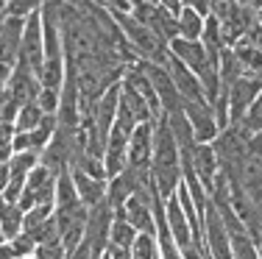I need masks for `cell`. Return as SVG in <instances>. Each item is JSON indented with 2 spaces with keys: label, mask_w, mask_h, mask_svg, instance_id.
<instances>
[{
  "label": "cell",
  "mask_w": 262,
  "mask_h": 259,
  "mask_svg": "<svg viewBox=\"0 0 262 259\" xmlns=\"http://www.w3.org/2000/svg\"><path fill=\"white\" fill-rule=\"evenodd\" d=\"M151 176L157 184L162 198H173L176 190L182 187L184 173H182V153H179L176 137H173L167 117H162L154 131V159H151Z\"/></svg>",
  "instance_id": "cell-1"
},
{
  "label": "cell",
  "mask_w": 262,
  "mask_h": 259,
  "mask_svg": "<svg viewBox=\"0 0 262 259\" xmlns=\"http://www.w3.org/2000/svg\"><path fill=\"white\" fill-rule=\"evenodd\" d=\"M112 20L117 22V28H120V34L126 36V42L131 45V51L140 56V61H154V64H167V59H170V48H167V42L157 36L148 26H142L140 20H137L131 11H112Z\"/></svg>",
  "instance_id": "cell-2"
},
{
  "label": "cell",
  "mask_w": 262,
  "mask_h": 259,
  "mask_svg": "<svg viewBox=\"0 0 262 259\" xmlns=\"http://www.w3.org/2000/svg\"><path fill=\"white\" fill-rule=\"evenodd\" d=\"M212 14L221 22V31L226 36L229 48H234L240 39H246L251 34V28L257 26V9L254 6H243L237 0H221Z\"/></svg>",
  "instance_id": "cell-3"
},
{
  "label": "cell",
  "mask_w": 262,
  "mask_h": 259,
  "mask_svg": "<svg viewBox=\"0 0 262 259\" xmlns=\"http://www.w3.org/2000/svg\"><path fill=\"white\" fill-rule=\"evenodd\" d=\"M140 64V70L148 76V81H151L154 92H157L159 98V106L165 114H173V112H182L184 109V98L179 95L176 84H173L170 73H167L165 64H154V61H137Z\"/></svg>",
  "instance_id": "cell-4"
},
{
  "label": "cell",
  "mask_w": 262,
  "mask_h": 259,
  "mask_svg": "<svg viewBox=\"0 0 262 259\" xmlns=\"http://www.w3.org/2000/svg\"><path fill=\"white\" fill-rule=\"evenodd\" d=\"M115 220V206L109 201H101L98 206L90 209L86 218V231H84V243L92 248V256L101 259L109 251V229Z\"/></svg>",
  "instance_id": "cell-5"
},
{
  "label": "cell",
  "mask_w": 262,
  "mask_h": 259,
  "mask_svg": "<svg viewBox=\"0 0 262 259\" xmlns=\"http://www.w3.org/2000/svg\"><path fill=\"white\" fill-rule=\"evenodd\" d=\"M86 218H90V206H84V203L64 206V209H56V212H53L56 229H59V237H61V243H64L67 254H70V251H76L78 245L84 243Z\"/></svg>",
  "instance_id": "cell-6"
},
{
  "label": "cell",
  "mask_w": 262,
  "mask_h": 259,
  "mask_svg": "<svg viewBox=\"0 0 262 259\" xmlns=\"http://www.w3.org/2000/svg\"><path fill=\"white\" fill-rule=\"evenodd\" d=\"M226 92H229V126H237V123L246 120L248 109L259 98L262 76H240Z\"/></svg>",
  "instance_id": "cell-7"
},
{
  "label": "cell",
  "mask_w": 262,
  "mask_h": 259,
  "mask_svg": "<svg viewBox=\"0 0 262 259\" xmlns=\"http://www.w3.org/2000/svg\"><path fill=\"white\" fill-rule=\"evenodd\" d=\"M42 61H45V39H42V14L34 11L26 17V28H23V45H20V59L17 64L28 67V70L39 73Z\"/></svg>",
  "instance_id": "cell-8"
},
{
  "label": "cell",
  "mask_w": 262,
  "mask_h": 259,
  "mask_svg": "<svg viewBox=\"0 0 262 259\" xmlns=\"http://www.w3.org/2000/svg\"><path fill=\"white\" fill-rule=\"evenodd\" d=\"M131 14H134L142 26L151 28L157 36H162L167 45H170V39H176V36H179V17L173 14V11H167L165 6L145 0V3H140Z\"/></svg>",
  "instance_id": "cell-9"
},
{
  "label": "cell",
  "mask_w": 262,
  "mask_h": 259,
  "mask_svg": "<svg viewBox=\"0 0 262 259\" xmlns=\"http://www.w3.org/2000/svg\"><path fill=\"white\" fill-rule=\"evenodd\" d=\"M204 245H207L212 259H234L232 256V245H229V234L223 226L221 212L215 209V203H207L204 209Z\"/></svg>",
  "instance_id": "cell-10"
},
{
  "label": "cell",
  "mask_w": 262,
  "mask_h": 259,
  "mask_svg": "<svg viewBox=\"0 0 262 259\" xmlns=\"http://www.w3.org/2000/svg\"><path fill=\"white\" fill-rule=\"evenodd\" d=\"M184 114L195 131V143H215L221 137V126L215 120L209 101H184Z\"/></svg>",
  "instance_id": "cell-11"
},
{
  "label": "cell",
  "mask_w": 262,
  "mask_h": 259,
  "mask_svg": "<svg viewBox=\"0 0 262 259\" xmlns=\"http://www.w3.org/2000/svg\"><path fill=\"white\" fill-rule=\"evenodd\" d=\"M154 201H157V195H154L151 201H148V198H140V195H131V198L123 203L120 209H115V212H120L123 218H126L140 234H157V215H154Z\"/></svg>",
  "instance_id": "cell-12"
},
{
  "label": "cell",
  "mask_w": 262,
  "mask_h": 259,
  "mask_svg": "<svg viewBox=\"0 0 262 259\" xmlns=\"http://www.w3.org/2000/svg\"><path fill=\"white\" fill-rule=\"evenodd\" d=\"M159 123V120H157ZM157 123H140L128 139V168H151L154 159V131Z\"/></svg>",
  "instance_id": "cell-13"
},
{
  "label": "cell",
  "mask_w": 262,
  "mask_h": 259,
  "mask_svg": "<svg viewBox=\"0 0 262 259\" xmlns=\"http://www.w3.org/2000/svg\"><path fill=\"white\" fill-rule=\"evenodd\" d=\"M6 92H9V95L14 98L17 103H20V106H26V103H34L36 98H39V92H42L39 76H36L34 70H28V67H23V64H14Z\"/></svg>",
  "instance_id": "cell-14"
},
{
  "label": "cell",
  "mask_w": 262,
  "mask_h": 259,
  "mask_svg": "<svg viewBox=\"0 0 262 259\" xmlns=\"http://www.w3.org/2000/svg\"><path fill=\"white\" fill-rule=\"evenodd\" d=\"M192 173H195V178L201 181V187L207 190V195H209L212 187H215L217 173H221L215 143H198L195 145V153H192Z\"/></svg>",
  "instance_id": "cell-15"
},
{
  "label": "cell",
  "mask_w": 262,
  "mask_h": 259,
  "mask_svg": "<svg viewBox=\"0 0 262 259\" xmlns=\"http://www.w3.org/2000/svg\"><path fill=\"white\" fill-rule=\"evenodd\" d=\"M23 28H26V20H20V17H3L0 20V61L9 67H14L20 59Z\"/></svg>",
  "instance_id": "cell-16"
},
{
  "label": "cell",
  "mask_w": 262,
  "mask_h": 259,
  "mask_svg": "<svg viewBox=\"0 0 262 259\" xmlns=\"http://www.w3.org/2000/svg\"><path fill=\"white\" fill-rule=\"evenodd\" d=\"M165 67H167V73H170L173 84H176L179 95H182L184 101H207V95H204V86H201V81H198V76H195V73H192L187 64H182L176 56H170Z\"/></svg>",
  "instance_id": "cell-17"
},
{
  "label": "cell",
  "mask_w": 262,
  "mask_h": 259,
  "mask_svg": "<svg viewBox=\"0 0 262 259\" xmlns=\"http://www.w3.org/2000/svg\"><path fill=\"white\" fill-rule=\"evenodd\" d=\"M165 220H167V229H170L173 240L179 243V248L192 245V226H190V220H187V215H184V209H182V203H179L176 195L165 201Z\"/></svg>",
  "instance_id": "cell-18"
},
{
  "label": "cell",
  "mask_w": 262,
  "mask_h": 259,
  "mask_svg": "<svg viewBox=\"0 0 262 259\" xmlns=\"http://www.w3.org/2000/svg\"><path fill=\"white\" fill-rule=\"evenodd\" d=\"M73 173V181H76V190H78V198L84 206H98L101 201H106V193H109V181L103 178H92L81 170H70Z\"/></svg>",
  "instance_id": "cell-19"
},
{
  "label": "cell",
  "mask_w": 262,
  "mask_h": 259,
  "mask_svg": "<svg viewBox=\"0 0 262 259\" xmlns=\"http://www.w3.org/2000/svg\"><path fill=\"white\" fill-rule=\"evenodd\" d=\"M201 45H204V51H207L209 61L217 67V61H221V53L226 51L229 45H226V36H223L221 22H217V17H215V14H209V17H207V22H204Z\"/></svg>",
  "instance_id": "cell-20"
},
{
  "label": "cell",
  "mask_w": 262,
  "mask_h": 259,
  "mask_svg": "<svg viewBox=\"0 0 262 259\" xmlns=\"http://www.w3.org/2000/svg\"><path fill=\"white\" fill-rule=\"evenodd\" d=\"M0 226H3L6 240H14L17 234H23V226H26V209L20 203H9L0 198Z\"/></svg>",
  "instance_id": "cell-21"
},
{
  "label": "cell",
  "mask_w": 262,
  "mask_h": 259,
  "mask_svg": "<svg viewBox=\"0 0 262 259\" xmlns=\"http://www.w3.org/2000/svg\"><path fill=\"white\" fill-rule=\"evenodd\" d=\"M137 234H140V231H137L120 212H115V220H112V229H109V248L131 251V248H134Z\"/></svg>",
  "instance_id": "cell-22"
},
{
  "label": "cell",
  "mask_w": 262,
  "mask_h": 259,
  "mask_svg": "<svg viewBox=\"0 0 262 259\" xmlns=\"http://www.w3.org/2000/svg\"><path fill=\"white\" fill-rule=\"evenodd\" d=\"M36 76H39L42 89H59L61 92L64 78H67V61L64 59H45Z\"/></svg>",
  "instance_id": "cell-23"
},
{
  "label": "cell",
  "mask_w": 262,
  "mask_h": 259,
  "mask_svg": "<svg viewBox=\"0 0 262 259\" xmlns=\"http://www.w3.org/2000/svg\"><path fill=\"white\" fill-rule=\"evenodd\" d=\"M204 22H207V17H201L198 11L182 9V14H179V36H182V39H190V42H201Z\"/></svg>",
  "instance_id": "cell-24"
},
{
  "label": "cell",
  "mask_w": 262,
  "mask_h": 259,
  "mask_svg": "<svg viewBox=\"0 0 262 259\" xmlns=\"http://www.w3.org/2000/svg\"><path fill=\"white\" fill-rule=\"evenodd\" d=\"M76 203H81L76 181H73V173L64 170V173H59V178H56V209L76 206Z\"/></svg>",
  "instance_id": "cell-25"
},
{
  "label": "cell",
  "mask_w": 262,
  "mask_h": 259,
  "mask_svg": "<svg viewBox=\"0 0 262 259\" xmlns=\"http://www.w3.org/2000/svg\"><path fill=\"white\" fill-rule=\"evenodd\" d=\"M45 112H42L39 103H26V106H20V112H17V120H14V128L17 134L20 131H34L36 126H42V120H45Z\"/></svg>",
  "instance_id": "cell-26"
},
{
  "label": "cell",
  "mask_w": 262,
  "mask_h": 259,
  "mask_svg": "<svg viewBox=\"0 0 262 259\" xmlns=\"http://www.w3.org/2000/svg\"><path fill=\"white\" fill-rule=\"evenodd\" d=\"M134 259H159V243L157 234H137L134 248H131Z\"/></svg>",
  "instance_id": "cell-27"
},
{
  "label": "cell",
  "mask_w": 262,
  "mask_h": 259,
  "mask_svg": "<svg viewBox=\"0 0 262 259\" xmlns=\"http://www.w3.org/2000/svg\"><path fill=\"white\" fill-rule=\"evenodd\" d=\"M56 212V203H36V206H31L26 212V226H23V231H31L36 229V226H42L45 220H51Z\"/></svg>",
  "instance_id": "cell-28"
},
{
  "label": "cell",
  "mask_w": 262,
  "mask_h": 259,
  "mask_svg": "<svg viewBox=\"0 0 262 259\" xmlns=\"http://www.w3.org/2000/svg\"><path fill=\"white\" fill-rule=\"evenodd\" d=\"M36 164H39V153H34V151H20V153H14V156H11L9 170L17 173V176H28V173L34 170Z\"/></svg>",
  "instance_id": "cell-29"
},
{
  "label": "cell",
  "mask_w": 262,
  "mask_h": 259,
  "mask_svg": "<svg viewBox=\"0 0 262 259\" xmlns=\"http://www.w3.org/2000/svg\"><path fill=\"white\" fill-rule=\"evenodd\" d=\"M9 245H11V251H14V256L17 259H34L36 256V243H34V237L31 234H17L14 240H9Z\"/></svg>",
  "instance_id": "cell-30"
},
{
  "label": "cell",
  "mask_w": 262,
  "mask_h": 259,
  "mask_svg": "<svg viewBox=\"0 0 262 259\" xmlns=\"http://www.w3.org/2000/svg\"><path fill=\"white\" fill-rule=\"evenodd\" d=\"M42 6H45V0H11L9 9H6V17H20V20H26L34 11H39Z\"/></svg>",
  "instance_id": "cell-31"
},
{
  "label": "cell",
  "mask_w": 262,
  "mask_h": 259,
  "mask_svg": "<svg viewBox=\"0 0 262 259\" xmlns=\"http://www.w3.org/2000/svg\"><path fill=\"white\" fill-rule=\"evenodd\" d=\"M34 259H67V248H64V243H61V237L36 245V256Z\"/></svg>",
  "instance_id": "cell-32"
},
{
  "label": "cell",
  "mask_w": 262,
  "mask_h": 259,
  "mask_svg": "<svg viewBox=\"0 0 262 259\" xmlns=\"http://www.w3.org/2000/svg\"><path fill=\"white\" fill-rule=\"evenodd\" d=\"M36 103L42 106V112H45V114H59V109H61V92L59 89H42L39 98H36Z\"/></svg>",
  "instance_id": "cell-33"
},
{
  "label": "cell",
  "mask_w": 262,
  "mask_h": 259,
  "mask_svg": "<svg viewBox=\"0 0 262 259\" xmlns=\"http://www.w3.org/2000/svg\"><path fill=\"white\" fill-rule=\"evenodd\" d=\"M26 234H31V237H34V243H36V245L51 243V240H59V229H56V220H53V218H51V220H45L42 226H36V229L26 231Z\"/></svg>",
  "instance_id": "cell-34"
},
{
  "label": "cell",
  "mask_w": 262,
  "mask_h": 259,
  "mask_svg": "<svg viewBox=\"0 0 262 259\" xmlns=\"http://www.w3.org/2000/svg\"><path fill=\"white\" fill-rule=\"evenodd\" d=\"M17 112H20V103H17L9 92H3V95H0V120H3V123H14Z\"/></svg>",
  "instance_id": "cell-35"
},
{
  "label": "cell",
  "mask_w": 262,
  "mask_h": 259,
  "mask_svg": "<svg viewBox=\"0 0 262 259\" xmlns=\"http://www.w3.org/2000/svg\"><path fill=\"white\" fill-rule=\"evenodd\" d=\"M182 3H184V9L198 11L201 17H209L212 11H215V3H212V0H182Z\"/></svg>",
  "instance_id": "cell-36"
},
{
  "label": "cell",
  "mask_w": 262,
  "mask_h": 259,
  "mask_svg": "<svg viewBox=\"0 0 262 259\" xmlns=\"http://www.w3.org/2000/svg\"><path fill=\"white\" fill-rule=\"evenodd\" d=\"M14 134H17L14 123H3V120H0V145H11V143H14Z\"/></svg>",
  "instance_id": "cell-37"
},
{
  "label": "cell",
  "mask_w": 262,
  "mask_h": 259,
  "mask_svg": "<svg viewBox=\"0 0 262 259\" xmlns=\"http://www.w3.org/2000/svg\"><path fill=\"white\" fill-rule=\"evenodd\" d=\"M11 70H14V67H9V64H3V61H0V95H3V92H6V86H9Z\"/></svg>",
  "instance_id": "cell-38"
},
{
  "label": "cell",
  "mask_w": 262,
  "mask_h": 259,
  "mask_svg": "<svg viewBox=\"0 0 262 259\" xmlns=\"http://www.w3.org/2000/svg\"><path fill=\"white\" fill-rule=\"evenodd\" d=\"M9 178H11V170L6 162H0V195L6 193V187H9Z\"/></svg>",
  "instance_id": "cell-39"
},
{
  "label": "cell",
  "mask_w": 262,
  "mask_h": 259,
  "mask_svg": "<svg viewBox=\"0 0 262 259\" xmlns=\"http://www.w3.org/2000/svg\"><path fill=\"white\" fill-rule=\"evenodd\" d=\"M157 3H159V6H165L167 11H173L176 17L182 14V9H184V3H182V0H157Z\"/></svg>",
  "instance_id": "cell-40"
},
{
  "label": "cell",
  "mask_w": 262,
  "mask_h": 259,
  "mask_svg": "<svg viewBox=\"0 0 262 259\" xmlns=\"http://www.w3.org/2000/svg\"><path fill=\"white\" fill-rule=\"evenodd\" d=\"M109 256L112 259H134L131 251H123V248H109Z\"/></svg>",
  "instance_id": "cell-41"
},
{
  "label": "cell",
  "mask_w": 262,
  "mask_h": 259,
  "mask_svg": "<svg viewBox=\"0 0 262 259\" xmlns=\"http://www.w3.org/2000/svg\"><path fill=\"white\" fill-rule=\"evenodd\" d=\"M257 28L262 31V9H257Z\"/></svg>",
  "instance_id": "cell-42"
},
{
  "label": "cell",
  "mask_w": 262,
  "mask_h": 259,
  "mask_svg": "<svg viewBox=\"0 0 262 259\" xmlns=\"http://www.w3.org/2000/svg\"><path fill=\"white\" fill-rule=\"evenodd\" d=\"M237 3H243V6H254V0H237Z\"/></svg>",
  "instance_id": "cell-43"
},
{
  "label": "cell",
  "mask_w": 262,
  "mask_h": 259,
  "mask_svg": "<svg viewBox=\"0 0 262 259\" xmlns=\"http://www.w3.org/2000/svg\"><path fill=\"white\" fill-rule=\"evenodd\" d=\"M257 248H259V259H262V240H259V243H257Z\"/></svg>",
  "instance_id": "cell-44"
},
{
  "label": "cell",
  "mask_w": 262,
  "mask_h": 259,
  "mask_svg": "<svg viewBox=\"0 0 262 259\" xmlns=\"http://www.w3.org/2000/svg\"><path fill=\"white\" fill-rule=\"evenodd\" d=\"M101 259H112V256H109V251H106V254H103V256H101Z\"/></svg>",
  "instance_id": "cell-45"
},
{
  "label": "cell",
  "mask_w": 262,
  "mask_h": 259,
  "mask_svg": "<svg viewBox=\"0 0 262 259\" xmlns=\"http://www.w3.org/2000/svg\"><path fill=\"white\" fill-rule=\"evenodd\" d=\"M259 98H262V92H259Z\"/></svg>",
  "instance_id": "cell-46"
},
{
  "label": "cell",
  "mask_w": 262,
  "mask_h": 259,
  "mask_svg": "<svg viewBox=\"0 0 262 259\" xmlns=\"http://www.w3.org/2000/svg\"><path fill=\"white\" fill-rule=\"evenodd\" d=\"M106 3H109V0H106Z\"/></svg>",
  "instance_id": "cell-47"
}]
</instances>
